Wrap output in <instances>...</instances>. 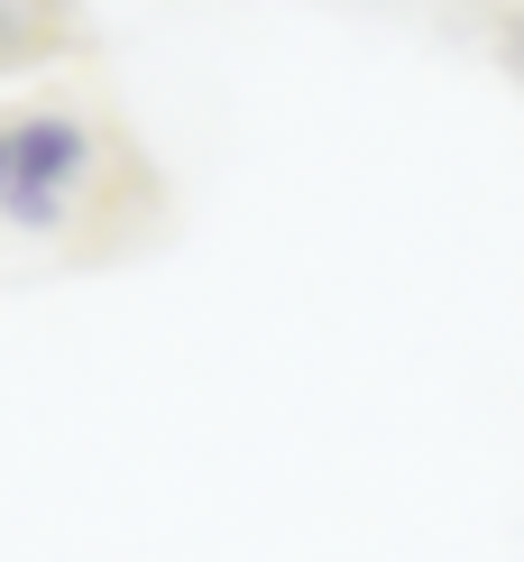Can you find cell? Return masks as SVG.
Wrapping results in <instances>:
<instances>
[{
	"label": "cell",
	"instance_id": "cell-2",
	"mask_svg": "<svg viewBox=\"0 0 524 562\" xmlns=\"http://www.w3.org/2000/svg\"><path fill=\"white\" fill-rule=\"evenodd\" d=\"M0 213H10V130H0Z\"/></svg>",
	"mask_w": 524,
	"mask_h": 562
},
{
	"label": "cell",
	"instance_id": "cell-1",
	"mask_svg": "<svg viewBox=\"0 0 524 562\" xmlns=\"http://www.w3.org/2000/svg\"><path fill=\"white\" fill-rule=\"evenodd\" d=\"M92 167V138L83 121H65V111H29V121H10V213L46 231L65 213V194H75V176Z\"/></svg>",
	"mask_w": 524,
	"mask_h": 562
}]
</instances>
